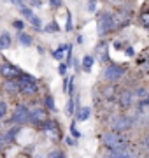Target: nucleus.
<instances>
[{
	"instance_id": "26",
	"label": "nucleus",
	"mask_w": 149,
	"mask_h": 158,
	"mask_svg": "<svg viewBox=\"0 0 149 158\" xmlns=\"http://www.w3.org/2000/svg\"><path fill=\"white\" fill-rule=\"evenodd\" d=\"M49 156H53V158H58V156H65L62 151H53V153H49Z\"/></svg>"
},
{
	"instance_id": "33",
	"label": "nucleus",
	"mask_w": 149,
	"mask_h": 158,
	"mask_svg": "<svg viewBox=\"0 0 149 158\" xmlns=\"http://www.w3.org/2000/svg\"><path fill=\"white\" fill-rule=\"evenodd\" d=\"M51 4L53 6H60V0H51Z\"/></svg>"
},
{
	"instance_id": "20",
	"label": "nucleus",
	"mask_w": 149,
	"mask_h": 158,
	"mask_svg": "<svg viewBox=\"0 0 149 158\" xmlns=\"http://www.w3.org/2000/svg\"><path fill=\"white\" fill-rule=\"evenodd\" d=\"M46 106L51 109V111H54V109H56V107H54V100H53V97H46Z\"/></svg>"
},
{
	"instance_id": "11",
	"label": "nucleus",
	"mask_w": 149,
	"mask_h": 158,
	"mask_svg": "<svg viewBox=\"0 0 149 158\" xmlns=\"http://www.w3.org/2000/svg\"><path fill=\"white\" fill-rule=\"evenodd\" d=\"M133 104V93L132 91H123L121 93V106L123 107H128Z\"/></svg>"
},
{
	"instance_id": "2",
	"label": "nucleus",
	"mask_w": 149,
	"mask_h": 158,
	"mask_svg": "<svg viewBox=\"0 0 149 158\" xmlns=\"http://www.w3.org/2000/svg\"><path fill=\"white\" fill-rule=\"evenodd\" d=\"M18 83H19V90L23 91V93H26V95H35L39 91L37 81L32 76H28V74H21L19 79H18Z\"/></svg>"
},
{
	"instance_id": "24",
	"label": "nucleus",
	"mask_w": 149,
	"mask_h": 158,
	"mask_svg": "<svg viewBox=\"0 0 149 158\" xmlns=\"http://www.w3.org/2000/svg\"><path fill=\"white\" fill-rule=\"evenodd\" d=\"M70 132H72V135H74V137H77V139L81 137V132H77V128H75V125H74V123L70 125Z\"/></svg>"
},
{
	"instance_id": "29",
	"label": "nucleus",
	"mask_w": 149,
	"mask_h": 158,
	"mask_svg": "<svg viewBox=\"0 0 149 158\" xmlns=\"http://www.w3.org/2000/svg\"><path fill=\"white\" fill-rule=\"evenodd\" d=\"M95 9H97V7H95V2H90V6H88V11H90V12H93Z\"/></svg>"
},
{
	"instance_id": "23",
	"label": "nucleus",
	"mask_w": 149,
	"mask_h": 158,
	"mask_svg": "<svg viewBox=\"0 0 149 158\" xmlns=\"http://www.w3.org/2000/svg\"><path fill=\"white\" fill-rule=\"evenodd\" d=\"M46 30H47V32H56V30H58V25H56V21H53L51 25H47V27H46Z\"/></svg>"
},
{
	"instance_id": "6",
	"label": "nucleus",
	"mask_w": 149,
	"mask_h": 158,
	"mask_svg": "<svg viewBox=\"0 0 149 158\" xmlns=\"http://www.w3.org/2000/svg\"><path fill=\"white\" fill-rule=\"evenodd\" d=\"M28 116H30V111L26 106H23V104H19L16 107V111H14V114H12V123H25V121H28Z\"/></svg>"
},
{
	"instance_id": "14",
	"label": "nucleus",
	"mask_w": 149,
	"mask_h": 158,
	"mask_svg": "<svg viewBox=\"0 0 149 158\" xmlns=\"http://www.w3.org/2000/svg\"><path fill=\"white\" fill-rule=\"evenodd\" d=\"M91 67H93V56H90V55H88V56L83 58V69H84L86 72H90V70H91Z\"/></svg>"
},
{
	"instance_id": "21",
	"label": "nucleus",
	"mask_w": 149,
	"mask_h": 158,
	"mask_svg": "<svg viewBox=\"0 0 149 158\" xmlns=\"http://www.w3.org/2000/svg\"><path fill=\"white\" fill-rule=\"evenodd\" d=\"M18 130H19V128H12L11 132H9V134H7V135H6L7 142H11V141H14V134H18Z\"/></svg>"
},
{
	"instance_id": "27",
	"label": "nucleus",
	"mask_w": 149,
	"mask_h": 158,
	"mask_svg": "<svg viewBox=\"0 0 149 158\" xmlns=\"http://www.w3.org/2000/svg\"><path fill=\"white\" fill-rule=\"evenodd\" d=\"M14 27H16V28H19V30H21V28H23V27H25V23L21 21V19H18V21H14Z\"/></svg>"
},
{
	"instance_id": "12",
	"label": "nucleus",
	"mask_w": 149,
	"mask_h": 158,
	"mask_svg": "<svg viewBox=\"0 0 149 158\" xmlns=\"http://www.w3.org/2000/svg\"><path fill=\"white\" fill-rule=\"evenodd\" d=\"M90 114H91V109L90 107H81L79 113H77V121H86L90 118Z\"/></svg>"
},
{
	"instance_id": "13",
	"label": "nucleus",
	"mask_w": 149,
	"mask_h": 158,
	"mask_svg": "<svg viewBox=\"0 0 149 158\" xmlns=\"http://www.w3.org/2000/svg\"><path fill=\"white\" fill-rule=\"evenodd\" d=\"M9 46H11V35L2 34L0 35V49H7Z\"/></svg>"
},
{
	"instance_id": "15",
	"label": "nucleus",
	"mask_w": 149,
	"mask_h": 158,
	"mask_svg": "<svg viewBox=\"0 0 149 158\" xmlns=\"http://www.w3.org/2000/svg\"><path fill=\"white\" fill-rule=\"evenodd\" d=\"M19 42H21L23 46H30L32 44V37L26 35V34H19Z\"/></svg>"
},
{
	"instance_id": "9",
	"label": "nucleus",
	"mask_w": 149,
	"mask_h": 158,
	"mask_svg": "<svg viewBox=\"0 0 149 158\" xmlns=\"http://www.w3.org/2000/svg\"><path fill=\"white\" fill-rule=\"evenodd\" d=\"M42 128L46 130V132H49V134H53L54 135V139H60V128H58V125H56V121H44L42 123Z\"/></svg>"
},
{
	"instance_id": "25",
	"label": "nucleus",
	"mask_w": 149,
	"mask_h": 158,
	"mask_svg": "<svg viewBox=\"0 0 149 158\" xmlns=\"http://www.w3.org/2000/svg\"><path fill=\"white\" fill-rule=\"evenodd\" d=\"M74 113V100H69L67 104V114H72Z\"/></svg>"
},
{
	"instance_id": "1",
	"label": "nucleus",
	"mask_w": 149,
	"mask_h": 158,
	"mask_svg": "<svg viewBox=\"0 0 149 158\" xmlns=\"http://www.w3.org/2000/svg\"><path fill=\"white\" fill-rule=\"evenodd\" d=\"M103 144L112 149V151H118V149H128V139H126L121 132H109V134H105L103 135Z\"/></svg>"
},
{
	"instance_id": "5",
	"label": "nucleus",
	"mask_w": 149,
	"mask_h": 158,
	"mask_svg": "<svg viewBox=\"0 0 149 158\" xmlns=\"http://www.w3.org/2000/svg\"><path fill=\"white\" fill-rule=\"evenodd\" d=\"M123 76H125V69L119 67V65H109L103 70V79L109 81V83H114V81L121 79Z\"/></svg>"
},
{
	"instance_id": "4",
	"label": "nucleus",
	"mask_w": 149,
	"mask_h": 158,
	"mask_svg": "<svg viewBox=\"0 0 149 158\" xmlns=\"http://www.w3.org/2000/svg\"><path fill=\"white\" fill-rule=\"evenodd\" d=\"M116 19L112 14H109V12H103L102 16L98 18V34L103 35V34H107V32H111V30L114 28L116 25Z\"/></svg>"
},
{
	"instance_id": "17",
	"label": "nucleus",
	"mask_w": 149,
	"mask_h": 158,
	"mask_svg": "<svg viewBox=\"0 0 149 158\" xmlns=\"http://www.w3.org/2000/svg\"><path fill=\"white\" fill-rule=\"evenodd\" d=\"M140 23H142L144 27H149V11H144L140 14Z\"/></svg>"
},
{
	"instance_id": "31",
	"label": "nucleus",
	"mask_w": 149,
	"mask_h": 158,
	"mask_svg": "<svg viewBox=\"0 0 149 158\" xmlns=\"http://www.w3.org/2000/svg\"><path fill=\"white\" fill-rule=\"evenodd\" d=\"M12 2H14V4H16V6L19 7V9H21V7H23V2H21V0H12Z\"/></svg>"
},
{
	"instance_id": "10",
	"label": "nucleus",
	"mask_w": 149,
	"mask_h": 158,
	"mask_svg": "<svg viewBox=\"0 0 149 158\" xmlns=\"http://www.w3.org/2000/svg\"><path fill=\"white\" fill-rule=\"evenodd\" d=\"M4 90L7 91V93H11V95H18L19 93V83L18 81H14V79H7L6 83H4Z\"/></svg>"
},
{
	"instance_id": "3",
	"label": "nucleus",
	"mask_w": 149,
	"mask_h": 158,
	"mask_svg": "<svg viewBox=\"0 0 149 158\" xmlns=\"http://www.w3.org/2000/svg\"><path fill=\"white\" fill-rule=\"evenodd\" d=\"M132 127V119L128 118L126 114H114L111 118V128L116 132H125Z\"/></svg>"
},
{
	"instance_id": "19",
	"label": "nucleus",
	"mask_w": 149,
	"mask_h": 158,
	"mask_svg": "<svg viewBox=\"0 0 149 158\" xmlns=\"http://www.w3.org/2000/svg\"><path fill=\"white\" fill-rule=\"evenodd\" d=\"M30 21H32V25H34V28H37V30H39L40 27H42V25H40V19H39V18L32 16V18H30Z\"/></svg>"
},
{
	"instance_id": "18",
	"label": "nucleus",
	"mask_w": 149,
	"mask_h": 158,
	"mask_svg": "<svg viewBox=\"0 0 149 158\" xmlns=\"http://www.w3.org/2000/svg\"><path fill=\"white\" fill-rule=\"evenodd\" d=\"M19 11H21V14H23V16H26V18H28V19H30V18H32V16H34V12H32V11H30V9H28V7H21V9H19Z\"/></svg>"
},
{
	"instance_id": "8",
	"label": "nucleus",
	"mask_w": 149,
	"mask_h": 158,
	"mask_svg": "<svg viewBox=\"0 0 149 158\" xmlns=\"http://www.w3.org/2000/svg\"><path fill=\"white\" fill-rule=\"evenodd\" d=\"M46 111L44 109H40V107H35L32 113H30L28 116V121L30 123H34V125H42L44 121H46Z\"/></svg>"
},
{
	"instance_id": "32",
	"label": "nucleus",
	"mask_w": 149,
	"mask_h": 158,
	"mask_svg": "<svg viewBox=\"0 0 149 158\" xmlns=\"http://www.w3.org/2000/svg\"><path fill=\"white\" fill-rule=\"evenodd\" d=\"M32 6H40V0H32Z\"/></svg>"
},
{
	"instance_id": "7",
	"label": "nucleus",
	"mask_w": 149,
	"mask_h": 158,
	"mask_svg": "<svg viewBox=\"0 0 149 158\" xmlns=\"http://www.w3.org/2000/svg\"><path fill=\"white\" fill-rule=\"evenodd\" d=\"M0 74H2L6 79H16V77H19L23 72H21L18 67L11 65V63H4V65L0 67Z\"/></svg>"
},
{
	"instance_id": "30",
	"label": "nucleus",
	"mask_w": 149,
	"mask_h": 158,
	"mask_svg": "<svg viewBox=\"0 0 149 158\" xmlns=\"http://www.w3.org/2000/svg\"><path fill=\"white\" fill-rule=\"evenodd\" d=\"M65 70H67V63H62L60 65V74H65Z\"/></svg>"
},
{
	"instance_id": "22",
	"label": "nucleus",
	"mask_w": 149,
	"mask_h": 158,
	"mask_svg": "<svg viewBox=\"0 0 149 158\" xmlns=\"http://www.w3.org/2000/svg\"><path fill=\"white\" fill-rule=\"evenodd\" d=\"M7 113V104L6 102H0V118H4Z\"/></svg>"
},
{
	"instance_id": "28",
	"label": "nucleus",
	"mask_w": 149,
	"mask_h": 158,
	"mask_svg": "<svg viewBox=\"0 0 149 158\" xmlns=\"http://www.w3.org/2000/svg\"><path fill=\"white\" fill-rule=\"evenodd\" d=\"M6 142H7V139H6V137H2V135H0V149H4Z\"/></svg>"
},
{
	"instance_id": "16",
	"label": "nucleus",
	"mask_w": 149,
	"mask_h": 158,
	"mask_svg": "<svg viewBox=\"0 0 149 158\" xmlns=\"http://www.w3.org/2000/svg\"><path fill=\"white\" fill-rule=\"evenodd\" d=\"M67 48H69V46H62L60 49H56L54 53H53V58H56V60H62V58H63V51L67 49Z\"/></svg>"
}]
</instances>
